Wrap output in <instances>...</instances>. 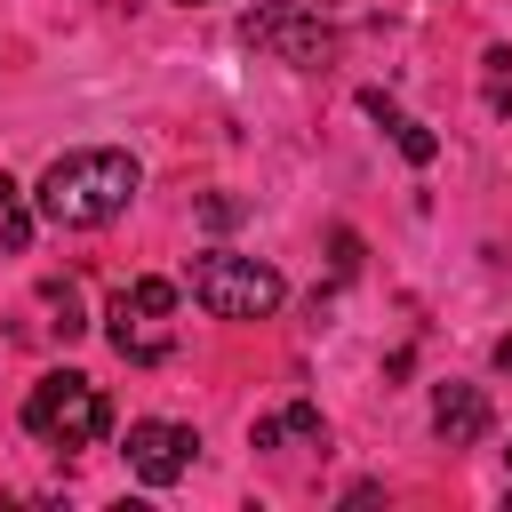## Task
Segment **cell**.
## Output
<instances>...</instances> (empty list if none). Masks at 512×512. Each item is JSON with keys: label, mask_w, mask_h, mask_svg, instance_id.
Segmentation results:
<instances>
[{"label": "cell", "mask_w": 512, "mask_h": 512, "mask_svg": "<svg viewBox=\"0 0 512 512\" xmlns=\"http://www.w3.org/2000/svg\"><path fill=\"white\" fill-rule=\"evenodd\" d=\"M24 240H32V216H24V200H16V184L0 176V248H8V256H24Z\"/></svg>", "instance_id": "cell-8"}, {"label": "cell", "mask_w": 512, "mask_h": 512, "mask_svg": "<svg viewBox=\"0 0 512 512\" xmlns=\"http://www.w3.org/2000/svg\"><path fill=\"white\" fill-rule=\"evenodd\" d=\"M384 128H392V144H400V152H408V160H416V168H424V160H432V152H440V144H432V128H424V120H408V112H392V120H384Z\"/></svg>", "instance_id": "cell-9"}, {"label": "cell", "mask_w": 512, "mask_h": 512, "mask_svg": "<svg viewBox=\"0 0 512 512\" xmlns=\"http://www.w3.org/2000/svg\"><path fill=\"white\" fill-rule=\"evenodd\" d=\"M280 272L272 264H256V256H232V248H216V256H200L192 264V304L200 312H216V320H264V312H280Z\"/></svg>", "instance_id": "cell-3"}, {"label": "cell", "mask_w": 512, "mask_h": 512, "mask_svg": "<svg viewBox=\"0 0 512 512\" xmlns=\"http://www.w3.org/2000/svg\"><path fill=\"white\" fill-rule=\"evenodd\" d=\"M256 448H328V424H320V408L312 400H288V408H272V416H256V432H248Z\"/></svg>", "instance_id": "cell-7"}, {"label": "cell", "mask_w": 512, "mask_h": 512, "mask_svg": "<svg viewBox=\"0 0 512 512\" xmlns=\"http://www.w3.org/2000/svg\"><path fill=\"white\" fill-rule=\"evenodd\" d=\"M432 432H440L448 448H472V440L488 432V400H480V384H440V392H432Z\"/></svg>", "instance_id": "cell-6"}, {"label": "cell", "mask_w": 512, "mask_h": 512, "mask_svg": "<svg viewBox=\"0 0 512 512\" xmlns=\"http://www.w3.org/2000/svg\"><path fill=\"white\" fill-rule=\"evenodd\" d=\"M128 304H136L144 320H168V312H176V288H168V280H136V288H128Z\"/></svg>", "instance_id": "cell-10"}, {"label": "cell", "mask_w": 512, "mask_h": 512, "mask_svg": "<svg viewBox=\"0 0 512 512\" xmlns=\"http://www.w3.org/2000/svg\"><path fill=\"white\" fill-rule=\"evenodd\" d=\"M240 40L264 48V56H280V64H296V72H320V64L336 56V24H328L320 8H304V0H264V8H248V16H240Z\"/></svg>", "instance_id": "cell-4"}, {"label": "cell", "mask_w": 512, "mask_h": 512, "mask_svg": "<svg viewBox=\"0 0 512 512\" xmlns=\"http://www.w3.org/2000/svg\"><path fill=\"white\" fill-rule=\"evenodd\" d=\"M496 368H504V376H512V336H504V344H496Z\"/></svg>", "instance_id": "cell-11"}, {"label": "cell", "mask_w": 512, "mask_h": 512, "mask_svg": "<svg viewBox=\"0 0 512 512\" xmlns=\"http://www.w3.org/2000/svg\"><path fill=\"white\" fill-rule=\"evenodd\" d=\"M192 456H200V440L184 432V424H128V464H136V480L144 488H176L184 472H192Z\"/></svg>", "instance_id": "cell-5"}, {"label": "cell", "mask_w": 512, "mask_h": 512, "mask_svg": "<svg viewBox=\"0 0 512 512\" xmlns=\"http://www.w3.org/2000/svg\"><path fill=\"white\" fill-rule=\"evenodd\" d=\"M104 424H112L104 392H96L88 376H72V368L40 376V384H32V400H24V432H32V440H48V448H96V440H104Z\"/></svg>", "instance_id": "cell-2"}, {"label": "cell", "mask_w": 512, "mask_h": 512, "mask_svg": "<svg viewBox=\"0 0 512 512\" xmlns=\"http://www.w3.org/2000/svg\"><path fill=\"white\" fill-rule=\"evenodd\" d=\"M136 184H144V168H136L128 152L88 144V152H64V160L40 168L32 208H40L48 224H64V232H88V224H112V216L136 200Z\"/></svg>", "instance_id": "cell-1"}]
</instances>
